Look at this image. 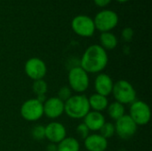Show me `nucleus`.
I'll use <instances>...</instances> for the list:
<instances>
[{"label": "nucleus", "instance_id": "obj_6", "mask_svg": "<svg viewBox=\"0 0 152 151\" xmlns=\"http://www.w3.org/2000/svg\"><path fill=\"white\" fill-rule=\"evenodd\" d=\"M129 116L137 125H146L151 118V108L144 101L136 100L130 106Z\"/></svg>", "mask_w": 152, "mask_h": 151}, {"label": "nucleus", "instance_id": "obj_4", "mask_svg": "<svg viewBox=\"0 0 152 151\" xmlns=\"http://www.w3.org/2000/svg\"><path fill=\"white\" fill-rule=\"evenodd\" d=\"M68 79L69 88L78 94L86 92L89 87V76L80 66H75L70 69Z\"/></svg>", "mask_w": 152, "mask_h": 151}, {"label": "nucleus", "instance_id": "obj_24", "mask_svg": "<svg viewBox=\"0 0 152 151\" xmlns=\"http://www.w3.org/2000/svg\"><path fill=\"white\" fill-rule=\"evenodd\" d=\"M89 132H90L89 129L87 128V126L84 123L79 124L77 125V135L79 137L83 138L84 140L89 135Z\"/></svg>", "mask_w": 152, "mask_h": 151}, {"label": "nucleus", "instance_id": "obj_5", "mask_svg": "<svg viewBox=\"0 0 152 151\" xmlns=\"http://www.w3.org/2000/svg\"><path fill=\"white\" fill-rule=\"evenodd\" d=\"M118 15L112 10H102L94 19L95 29L102 32H110L118 23Z\"/></svg>", "mask_w": 152, "mask_h": 151}, {"label": "nucleus", "instance_id": "obj_13", "mask_svg": "<svg viewBox=\"0 0 152 151\" xmlns=\"http://www.w3.org/2000/svg\"><path fill=\"white\" fill-rule=\"evenodd\" d=\"M113 85L112 78L105 73H100L94 80V89L96 93L105 97L112 93Z\"/></svg>", "mask_w": 152, "mask_h": 151}, {"label": "nucleus", "instance_id": "obj_2", "mask_svg": "<svg viewBox=\"0 0 152 151\" xmlns=\"http://www.w3.org/2000/svg\"><path fill=\"white\" fill-rule=\"evenodd\" d=\"M90 109L88 98L84 94L72 95L64 102V112L73 119L84 118Z\"/></svg>", "mask_w": 152, "mask_h": 151}, {"label": "nucleus", "instance_id": "obj_9", "mask_svg": "<svg viewBox=\"0 0 152 151\" xmlns=\"http://www.w3.org/2000/svg\"><path fill=\"white\" fill-rule=\"evenodd\" d=\"M24 71L26 75L33 81L43 79L47 72L45 62L37 57L28 59L24 65Z\"/></svg>", "mask_w": 152, "mask_h": 151}, {"label": "nucleus", "instance_id": "obj_10", "mask_svg": "<svg viewBox=\"0 0 152 151\" xmlns=\"http://www.w3.org/2000/svg\"><path fill=\"white\" fill-rule=\"evenodd\" d=\"M115 132L123 140H128L132 138L137 132V125L130 117L129 115H124L122 117L116 121Z\"/></svg>", "mask_w": 152, "mask_h": 151}, {"label": "nucleus", "instance_id": "obj_23", "mask_svg": "<svg viewBox=\"0 0 152 151\" xmlns=\"http://www.w3.org/2000/svg\"><path fill=\"white\" fill-rule=\"evenodd\" d=\"M72 96V90L69 88V86H62L58 91V98L61 100L63 102L68 101Z\"/></svg>", "mask_w": 152, "mask_h": 151}, {"label": "nucleus", "instance_id": "obj_11", "mask_svg": "<svg viewBox=\"0 0 152 151\" xmlns=\"http://www.w3.org/2000/svg\"><path fill=\"white\" fill-rule=\"evenodd\" d=\"M45 138L54 144H58L67 137V131L65 126L60 122H51L45 126Z\"/></svg>", "mask_w": 152, "mask_h": 151}, {"label": "nucleus", "instance_id": "obj_15", "mask_svg": "<svg viewBox=\"0 0 152 151\" xmlns=\"http://www.w3.org/2000/svg\"><path fill=\"white\" fill-rule=\"evenodd\" d=\"M105 122L104 116L97 111H89L84 117V124L87 126L89 131H99Z\"/></svg>", "mask_w": 152, "mask_h": 151}, {"label": "nucleus", "instance_id": "obj_8", "mask_svg": "<svg viewBox=\"0 0 152 151\" xmlns=\"http://www.w3.org/2000/svg\"><path fill=\"white\" fill-rule=\"evenodd\" d=\"M72 30L83 37H90L94 34L95 26L94 19L87 15H77L71 21Z\"/></svg>", "mask_w": 152, "mask_h": 151}, {"label": "nucleus", "instance_id": "obj_3", "mask_svg": "<svg viewBox=\"0 0 152 151\" xmlns=\"http://www.w3.org/2000/svg\"><path fill=\"white\" fill-rule=\"evenodd\" d=\"M116 101L126 105L136 101V91L133 85L125 79H120L113 85L111 93Z\"/></svg>", "mask_w": 152, "mask_h": 151}, {"label": "nucleus", "instance_id": "obj_28", "mask_svg": "<svg viewBox=\"0 0 152 151\" xmlns=\"http://www.w3.org/2000/svg\"><path fill=\"white\" fill-rule=\"evenodd\" d=\"M118 2H119V3H126V2H127V1H129V0H117Z\"/></svg>", "mask_w": 152, "mask_h": 151}, {"label": "nucleus", "instance_id": "obj_19", "mask_svg": "<svg viewBox=\"0 0 152 151\" xmlns=\"http://www.w3.org/2000/svg\"><path fill=\"white\" fill-rule=\"evenodd\" d=\"M107 109H108V114L110 117V118L115 121H117L118 119H119L120 117H122L125 115L124 105L118 101H114V102L110 103L108 106Z\"/></svg>", "mask_w": 152, "mask_h": 151}, {"label": "nucleus", "instance_id": "obj_14", "mask_svg": "<svg viewBox=\"0 0 152 151\" xmlns=\"http://www.w3.org/2000/svg\"><path fill=\"white\" fill-rule=\"evenodd\" d=\"M84 144L88 151H105L108 148V140L101 134H91L85 139Z\"/></svg>", "mask_w": 152, "mask_h": 151}, {"label": "nucleus", "instance_id": "obj_16", "mask_svg": "<svg viewBox=\"0 0 152 151\" xmlns=\"http://www.w3.org/2000/svg\"><path fill=\"white\" fill-rule=\"evenodd\" d=\"M88 102L90 109H93V111L101 112L105 109H107L109 106V101L107 97L100 95L98 93H94L88 98Z\"/></svg>", "mask_w": 152, "mask_h": 151}, {"label": "nucleus", "instance_id": "obj_22", "mask_svg": "<svg viewBox=\"0 0 152 151\" xmlns=\"http://www.w3.org/2000/svg\"><path fill=\"white\" fill-rule=\"evenodd\" d=\"M31 136L36 141H42L45 139V126L41 125H35L31 130Z\"/></svg>", "mask_w": 152, "mask_h": 151}, {"label": "nucleus", "instance_id": "obj_12", "mask_svg": "<svg viewBox=\"0 0 152 151\" xmlns=\"http://www.w3.org/2000/svg\"><path fill=\"white\" fill-rule=\"evenodd\" d=\"M43 109L48 118L55 119L64 113V102L58 97H51L43 103Z\"/></svg>", "mask_w": 152, "mask_h": 151}, {"label": "nucleus", "instance_id": "obj_26", "mask_svg": "<svg viewBox=\"0 0 152 151\" xmlns=\"http://www.w3.org/2000/svg\"><path fill=\"white\" fill-rule=\"evenodd\" d=\"M94 1L95 4L98 5L99 7H105L111 2V0H94Z\"/></svg>", "mask_w": 152, "mask_h": 151}, {"label": "nucleus", "instance_id": "obj_17", "mask_svg": "<svg viewBox=\"0 0 152 151\" xmlns=\"http://www.w3.org/2000/svg\"><path fill=\"white\" fill-rule=\"evenodd\" d=\"M118 38L111 32H102L100 35V45L105 50H113L118 45Z\"/></svg>", "mask_w": 152, "mask_h": 151}, {"label": "nucleus", "instance_id": "obj_21", "mask_svg": "<svg viewBox=\"0 0 152 151\" xmlns=\"http://www.w3.org/2000/svg\"><path fill=\"white\" fill-rule=\"evenodd\" d=\"M99 131H100V134L103 138H105L107 140L113 137V135L116 133L115 125L112 123H110V122H105L104 125L102 126V128Z\"/></svg>", "mask_w": 152, "mask_h": 151}, {"label": "nucleus", "instance_id": "obj_20", "mask_svg": "<svg viewBox=\"0 0 152 151\" xmlns=\"http://www.w3.org/2000/svg\"><path fill=\"white\" fill-rule=\"evenodd\" d=\"M32 90L34 93L38 96V95H45L48 90L47 83L44 79H39L33 81V85H32Z\"/></svg>", "mask_w": 152, "mask_h": 151}, {"label": "nucleus", "instance_id": "obj_27", "mask_svg": "<svg viewBox=\"0 0 152 151\" xmlns=\"http://www.w3.org/2000/svg\"><path fill=\"white\" fill-rule=\"evenodd\" d=\"M47 151H57V144L54 143H50L47 148H46Z\"/></svg>", "mask_w": 152, "mask_h": 151}, {"label": "nucleus", "instance_id": "obj_25", "mask_svg": "<svg viewBox=\"0 0 152 151\" xmlns=\"http://www.w3.org/2000/svg\"><path fill=\"white\" fill-rule=\"evenodd\" d=\"M133 36H134V30L133 28H126L123 29L122 31V38L126 41V42H129L133 39Z\"/></svg>", "mask_w": 152, "mask_h": 151}, {"label": "nucleus", "instance_id": "obj_1", "mask_svg": "<svg viewBox=\"0 0 152 151\" xmlns=\"http://www.w3.org/2000/svg\"><path fill=\"white\" fill-rule=\"evenodd\" d=\"M109 57L100 44L90 45L83 53L80 60V67L87 73L95 74L102 72L108 65Z\"/></svg>", "mask_w": 152, "mask_h": 151}, {"label": "nucleus", "instance_id": "obj_18", "mask_svg": "<svg viewBox=\"0 0 152 151\" xmlns=\"http://www.w3.org/2000/svg\"><path fill=\"white\" fill-rule=\"evenodd\" d=\"M80 144L76 138L66 137L57 144V151H79Z\"/></svg>", "mask_w": 152, "mask_h": 151}, {"label": "nucleus", "instance_id": "obj_7", "mask_svg": "<svg viewBox=\"0 0 152 151\" xmlns=\"http://www.w3.org/2000/svg\"><path fill=\"white\" fill-rule=\"evenodd\" d=\"M20 116L28 122L39 120L44 116L43 103L35 99H29L24 101L20 109Z\"/></svg>", "mask_w": 152, "mask_h": 151}]
</instances>
